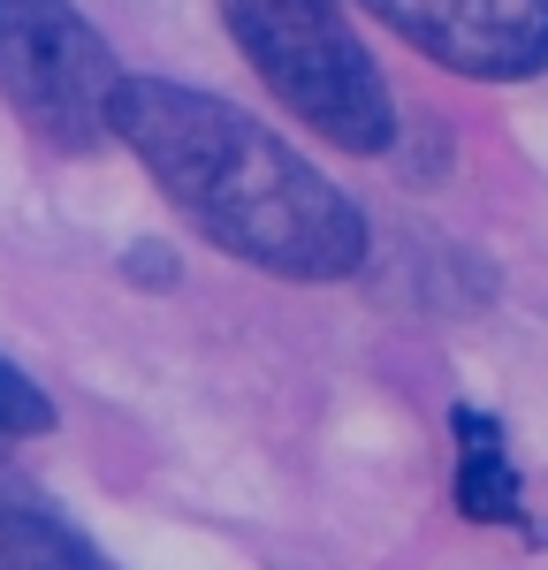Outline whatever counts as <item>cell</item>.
I'll use <instances>...</instances> for the list:
<instances>
[{"mask_svg":"<svg viewBox=\"0 0 548 570\" xmlns=\"http://www.w3.org/2000/svg\"><path fill=\"white\" fill-rule=\"evenodd\" d=\"M115 145L153 176L214 252L274 282H351L373 252V228L343 183H327L260 115L176 77H123Z\"/></svg>","mask_w":548,"mask_h":570,"instance_id":"obj_1","label":"cell"},{"mask_svg":"<svg viewBox=\"0 0 548 570\" xmlns=\"http://www.w3.org/2000/svg\"><path fill=\"white\" fill-rule=\"evenodd\" d=\"M244 69L320 137L359 160L397 145V99L381 61L359 46L343 0H214Z\"/></svg>","mask_w":548,"mask_h":570,"instance_id":"obj_2","label":"cell"},{"mask_svg":"<svg viewBox=\"0 0 548 570\" xmlns=\"http://www.w3.org/2000/svg\"><path fill=\"white\" fill-rule=\"evenodd\" d=\"M123 61L77 0H0V99L46 153L85 160L115 145Z\"/></svg>","mask_w":548,"mask_h":570,"instance_id":"obj_3","label":"cell"},{"mask_svg":"<svg viewBox=\"0 0 548 570\" xmlns=\"http://www.w3.org/2000/svg\"><path fill=\"white\" fill-rule=\"evenodd\" d=\"M359 8L472 85L548 77V0H359Z\"/></svg>","mask_w":548,"mask_h":570,"instance_id":"obj_4","label":"cell"},{"mask_svg":"<svg viewBox=\"0 0 548 570\" xmlns=\"http://www.w3.org/2000/svg\"><path fill=\"white\" fill-rule=\"evenodd\" d=\"M0 570H115L31 480L0 472Z\"/></svg>","mask_w":548,"mask_h":570,"instance_id":"obj_5","label":"cell"},{"mask_svg":"<svg viewBox=\"0 0 548 570\" xmlns=\"http://www.w3.org/2000/svg\"><path fill=\"white\" fill-rule=\"evenodd\" d=\"M457 502H464V518H488V525H510L518 502H526L510 456H502L496 419L472 411V403H457Z\"/></svg>","mask_w":548,"mask_h":570,"instance_id":"obj_6","label":"cell"},{"mask_svg":"<svg viewBox=\"0 0 548 570\" xmlns=\"http://www.w3.org/2000/svg\"><path fill=\"white\" fill-rule=\"evenodd\" d=\"M53 434V395L0 351V441H39Z\"/></svg>","mask_w":548,"mask_h":570,"instance_id":"obj_7","label":"cell"},{"mask_svg":"<svg viewBox=\"0 0 548 570\" xmlns=\"http://www.w3.org/2000/svg\"><path fill=\"white\" fill-rule=\"evenodd\" d=\"M123 266H130V282H145V289H168V282H176V266H168V252H160V244H130V252H123Z\"/></svg>","mask_w":548,"mask_h":570,"instance_id":"obj_8","label":"cell"}]
</instances>
